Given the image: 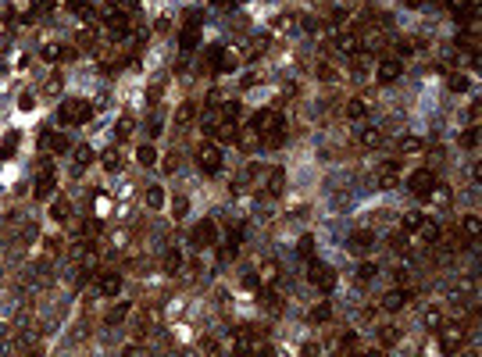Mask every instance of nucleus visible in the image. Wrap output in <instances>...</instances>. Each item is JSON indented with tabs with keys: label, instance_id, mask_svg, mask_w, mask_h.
Masks as SVG:
<instances>
[{
	"label": "nucleus",
	"instance_id": "obj_12",
	"mask_svg": "<svg viewBox=\"0 0 482 357\" xmlns=\"http://www.w3.org/2000/svg\"><path fill=\"white\" fill-rule=\"evenodd\" d=\"M372 243H375V232H372V229H357V232L350 236V250H357V254L372 250Z\"/></svg>",
	"mask_w": 482,
	"mask_h": 357
},
{
	"label": "nucleus",
	"instance_id": "obj_5",
	"mask_svg": "<svg viewBox=\"0 0 482 357\" xmlns=\"http://www.w3.org/2000/svg\"><path fill=\"white\" fill-rule=\"evenodd\" d=\"M104 29H107L111 40H125V36H129V18H125V11H107V14H104Z\"/></svg>",
	"mask_w": 482,
	"mask_h": 357
},
{
	"label": "nucleus",
	"instance_id": "obj_23",
	"mask_svg": "<svg viewBox=\"0 0 482 357\" xmlns=\"http://www.w3.org/2000/svg\"><path fill=\"white\" fill-rule=\"evenodd\" d=\"M447 86H450L454 93H468V89H472V82H468V75H461V71H454V75L447 79Z\"/></svg>",
	"mask_w": 482,
	"mask_h": 357
},
{
	"label": "nucleus",
	"instance_id": "obj_42",
	"mask_svg": "<svg viewBox=\"0 0 482 357\" xmlns=\"http://www.w3.org/2000/svg\"><path fill=\"white\" fill-rule=\"evenodd\" d=\"M125 314H129V304H118V307H114V311L107 314V325H118V322H122Z\"/></svg>",
	"mask_w": 482,
	"mask_h": 357
},
{
	"label": "nucleus",
	"instance_id": "obj_21",
	"mask_svg": "<svg viewBox=\"0 0 482 357\" xmlns=\"http://www.w3.org/2000/svg\"><path fill=\"white\" fill-rule=\"evenodd\" d=\"M397 182H400V179H397V161H390V164L382 168V175H379V186H382V190H393Z\"/></svg>",
	"mask_w": 482,
	"mask_h": 357
},
{
	"label": "nucleus",
	"instance_id": "obj_3",
	"mask_svg": "<svg viewBox=\"0 0 482 357\" xmlns=\"http://www.w3.org/2000/svg\"><path fill=\"white\" fill-rule=\"evenodd\" d=\"M197 164H200L204 175H218V172H222V150H218L215 143H200V150H197Z\"/></svg>",
	"mask_w": 482,
	"mask_h": 357
},
{
	"label": "nucleus",
	"instance_id": "obj_27",
	"mask_svg": "<svg viewBox=\"0 0 482 357\" xmlns=\"http://www.w3.org/2000/svg\"><path fill=\"white\" fill-rule=\"evenodd\" d=\"M222 58H225V47H222V43L207 47V65H211V71H218V65H222Z\"/></svg>",
	"mask_w": 482,
	"mask_h": 357
},
{
	"label": "nucleus",
	"instance_id": "obj_18",
	"mask_svg": "<svg viewBox=\"0 0 482 357\" xmlns=\"http://www.w3.org/2000/svg\"><path fill=\"white\" fill-rule=\"evenodd\" d=\"M418 229H421V239H425V243H439V239H443V229H439L436 221H429V218H425Z\"/></svg>",
	"mask_w": 482,
	"mask_h": 357
},
{
	"label": "nucleus",
	"instance_id": "obj_24",
	"mask_svg": "<svg viewBox=\"0 0 482 357\" xmlns=\"http://www.w3.org/2000/svg\"><path fill=\"white\" fill-rule=\"evenodd\" d=\"M136 161H140V164H143V168H150V164H154V161H158V150H154V146H150V143H143V146H140V150H136Z\"/></svg>",
	"mask_w": 482,
	"mask_h": 357
},
{
	"label": "nucleus",
	"instance_id": "obj_31",
	"mask_svg": "<svg viewBox=\"0 0 482 357\" xmlns=\"http://www.w3.org/2000/svg\"><path fill=\"white\" fill-rule=\"evenodd\" d=\"M361 143H364V146H382V133H379V129H364V133H361Z\"/></svg>",
	"mask_w": 482,
	"mask_h": 357
},
{
	"label": "nucleus",
	"instance_id": "obj_57",
	"mask_svg": "<svg viewBox=\"0 0 482 357\" xmlns=\"http://www.w3.org/2000/svg\"><path fill=\"white\" fill-rule=\"evenodd\" d=\"M403 4H407V7H421V0H403Z\"/></svg>",
	"mask_w": 482,
	"mask_h": 357
},
{
	"label": "nucleus",
	"instance_id": "obj_22",
	"mask_svg": "<svg viewBox=\"0 0 482 357\" xmlns=\"http://www.w3.org/2000/svg\"><path fill=\"white\" fill-rule=\"evenodd\" d=\"M132 129H136V122H132L129 115H122V118H118V125H114V140H129V136H132Z\"/></svg>",
	"mask_w": 482,
	"mask_h": 357
},
{
	"label": "nucleus",
	"instance_id": "obj_44",
	"mask_svg": "<svg viewBox=\"0 0 482 357\" xmlns=\"http://www.w3.org/2000/svg\"><path fill=\"white\" fill-rule=\"evenodd\" d=\"M171 211H175V218H186V214H189V200H186V197H175Z\"/></svg>",
	"mask_w": 482,
	"mask_h": 357
},
{
	"label": "nucleus",
	"instance_id": "obj_28",
	"mask_svg": "<svg viewBox=\"0 0 482 357\" xmlns=\"http://www.w3.org/2000/svg\"><path fill=\"white\" fill-rule=\"evenodd\" d=\"M222 122H240V100H225V107H222Z\"/></svg>",
	"mask_w": 482,
	"mask_h": 357
},
{
	"label": "nucleus",
	"instance_id": "obj_14",
	"mask_svg": "<svg viewBox=\"0 0 482 357\" xmlns=\"http://www.w3.org/2000/svg\"><path fill=\"white\" fill-rule=\"evenodd\" d=\"M454 18H457V25H465V29H468V25H475V18H479V4L472 0V4L457 7V11H454Z\"/></svg>",
	"mask_w": 482,
	"mask_h": 357
},
{
	"label": "nucleus",
	"instance_id": "obj_33",
	"mask_svg": "<svg viewBox=\"0 0 482 357\" xmlns=\"http://www.w3.org/2000/svg\"><path fill=\"white\" fill-rule=\"evenodd\" d=\"M297 254H300V257H307V261H311V254H315V236H304V239H300V243H297Z\"/></svg>",
	"mask_w": 482,
	"mask_h": 357
},
{
	"label": "nucleus",
	"instance_id": "obj_56",
	"mask_svg": "<svg viewBox=\"0 0 482 357\" xmlns=\"http://www.w3.org/2000/svg\"><path fill=\"white\" fill-rule=\"evenodd\" d=\"M50 7V0H36V11H47Z\"/></svg>",
	"mask_w": 482,
	"mask_h": 357
},
{
	"label": "nucleus",
	"instance_id": "obj_45",
	"mask_svg": "<svg viewBox=\"0 0 482 357\" xmlns=\"http://www.w3.org/2000/svg\"><path fill=\"white\" fill-rule=\"evenodd\" d=\"M272 193H282V168H272V182H268Z\"/></svg>",
	"mask_w": 482,
	"mask_h": 357
},
{
	"label": "nucleus",
	"instance_id": "obj_15",
	"mask_svg": "<svg viewBox=\"0 0 482 357\" xmlns=\"http://www.w3.org/2000/svg\"><path fill=\"white\" fill-rule=\"evenodd\" d=\"M272 122H275V111H268V107H264V111H257V115L250 118V129L261 136V133H268V129H272Z\"/></svg>",
	"mask_w": 482,
	"mask_h": 357
},
{
	"label": "nucleus",
	"instance_id": "obj_19",
	"mask_svg": "<svg viewBox=\"0 0 482 357\" xmlns=\"http://www.w3.org/2000/svg\"><path fill=\"white\" fill-rule=\"evenodd\" d=\"M43 146H47V150H57V154H65V150H68V140H65L61 133H50V129H47V133H43Z\"/></svg>",
	"mask_w": 482,
	"mask_h": 357
},
{
	"label": "nucleus",
	"instance_id": "obj_38",
	"mask_svg": "<svg viewBox=\"0 0 482 357\" xmlns=\"http://www.w3.org/2000/svg\"><path fill=\"white\" fill-rule=\"evenodd\" d=\"M93 157H97V154H93V146H79V150H75V164H79V168H86Z\"/></svg>",
	"mask_w": 482,
	"mask_h": 357
},
{
	"label": "nucleus",
	"instance_id": "obj_6",
	"mask_svg": "<svg viewBox=\"0 0 482 357\" xmlns=\"http://www.w3.org/2000/svg\"><path fill=\"white\" fill-rule=\"evenodd\" d=\"M400 71H403L400 58H382V61H379V68H375V79H379L382 86H390V82H397V79H400Z\"/></svg>",
	"mask_w": 482,
	"mask_h": 357
},
{
	"label": "nucleus",
	"instance_id": "obj_20",
	"mask_svg": "<svg viewBox=\"0 0 482 357\" xmlns=\"http://www.w3.org/2000/svg\"><path fill=\"white\" fill-rule=\"evenodd\" d=\"M364 115H368V104H364L361 97H354V100L346 104V118H350V122H361Z\"/></svg>",
	"mask_w": 482,
	"mask_h": 357
},
{
	"label": "nucleus",
	"instance_id": "obj_58",
	"mask_svg": "<svg viewBox=\"0 0 482 357\" xmlns=\"http://www.w3.org/2000/svg\"><path fill=\"white\" fill-rule=\"evenodd\" d=\"M122 4H125V7H136V4H140V0H122Z\"/></svg>",
	"mask_w": 482,
	"mask_h": 357
},
{
	"label": "nucleus",
	"instance_id": "obj_17",
	"mask_svg": "<svg viewBox=\"0 0 482 357\" xmlns=\"http://www.w3.org/2000/svg\"><path fill=\"white\" fill-rule=\"evenodd\" d=\"M54 186H57L54 182V172H43V179L36 182V200H50L54 197Z\"/></svg>",
	"mask_w": 482,
	"mask_h": 357
},
{
	"label": "nucleus",
	"instance_id": "obj_35",
	"mask_svg": "<svg viewBox=\"0 0 482 357\" xmlns=\"http://www.w3.org/2000/svg\"><path fill=\"white\" fill-rule=\"evenodd\" d=\"M425 221V214L421 211H411V214H403V232H411V229H418Z\"/></svg>",
	"mask_w": 482,
	"mask_h": 357
},
{
	"label": "nucleus",
	"instance_id": "obj_52",
	"mask_svg": "<svg viewBox=\"0 0 482 357\" xmlns=\"http://www.w3.org/2000/svg\"><path fill=\"white\" fill-rule=\"evenodd\" d=\"M32 104H36V100H32V93H22V97H18V107H22V111H29Z\"/></svg>",
	"mask_w": 482,
	"mask_h": 357
},
{
	"label": "nucleus",
	"instance_id": "obj_36",
	"mask_svg": "<svg viewBox=\"0 0 482 357\" xmlns=\"http://www.w3.org/2000/svg\"><path fill=\"white\" fill-rule=\"evenodd\" d=\"M461 146H468V150H475V146H479V129H475V125H472V129H465Z\"/></svg>",
	"mask_w": 482,
	"mask_h": 357
},
{
	"label": "nucleus",
	"instance_id": "obj_51",
	"mask_svg": "<svg viewBox=\"0 0 482 357\" xmlns=\"http://www.w3.org/2000/svg\"><path fill=\"white\" fill-rule=\"evenodd\" d=\"M200 18H204V14H200V11H197V7H189V11H186V25H197V22H200Z\"/></svg>",
	"mask_w": 482,
	"mask_h": 357
},
{
	"label": "nucleus",
	"instance_id": "obj_11",
	"mask_svg": "<svg viewBox=\"0 0 482 357\" xmlns=\"http://www.w3.org/2000/svg\"><path fill=\"white\" fill-rule=\"evenodd\" d=\"M179 47H182V54H193V50L200 47V29H197V25H186V29L179 32Z\"/></svg>",
	"mask_w": 482,
	"mask_h": 357
},
{
	"label": "nucleus",
	"instance_id": "obj_59",
	"mask_svg": "<svg viewBox=\"0 0 482 357\" xmlns=\"http://www.w3.org/2000/svg\"><path fill=\"white\" fill-rule=\"evenodd\" d=\"M215 4H222V7H229V4H236V0H215Z\"/></svg>",
	"mask_w": 482,
	"mask_h": 357
},
{
	"label": "nucleus",
	"instance_id": "obj_26",
	"mask_svg": "<svg viewBox=\"0 0 482 357\" xmlns=\"http://www.w3.org/2000/svg\"><path fill=\"white\" fill-rule=\"evenodd\" d=\"M375 275H379V265H375V261H361V265H357V279H361V283H368V279H375Z\"/></svg>",
	"mask_w": 482,
	"mask_h": 357
},
{
	"label": "nucleus",
	"instance_id": "obj_30",
	"mask_svg": "<svg viewBox=\"0 0 482 357\" xmlns=\"http://www.w3.org/2000/svg\"><path fill=\"white\" fill-rule=\"evenodd\" d=\"M475 236H479V218H475V214H468V218H465V239H468V243H475Z\"/></svg>",
	"mask_w": 482,
	"mask_h": 357
},
{
	"label": "nucleus",
	"instance_id": "obj_13",
	"mask_svg": "<svg viewBox=\"0 0 482 357\" xmlns=\"http://www.w3.org/2000/svg\"><path fill=\"white\" fill-rule=\"evenodd\" d=\"M100 293H104V296H118V293H122V275L104 272V275H100Z\"/></svg>",
	"mask_w": 482,
	"mask_h": 357
},
{
	"label": "nucleus",
	"instance_id": "obj_48",
	"mask_svg": "<svg viewBox=\"0 0 482 357\" xmlns=\"http://www.w3.org/2000/svg\"><path fill=\"white\" fill-rule=\"evenodd\" d=\"M425 325H429V329H439V325H443L439 311H429V314H425Z\"/></svg>",
	"mask_w": 482,
	"mask_h": 357
},
{
	"label": "nucleus",
	"instance_id": "obj_47",
	"mask_svg": "<svg viewBox=\"0 0 482 357\" xmlns=\"http://www.w3.org/2000/svg\"><path fill=\"white\" fill-rule=\"evenodd\" d=\"M390 243H393V247H397V250H403V247H407V232H393V236H390Z\"/></svg>",
	"mask_w": 482,
	"mask_h": 357
},
{
	"label": "nucleus",
	"instance_id": "obj_29",
	"mask_svg": "<svg viewBox=\"0 0 482 357\" xmlns=\"http://www.w3.org/2000/svg\"><path fill=\"white\" fill-rule=\"evenodd\" d=\"M68 11H72V14H79V18H89L93 4H89V0H68Z\"/></svg>",
	"mask_w": 482,
	"mask_h": 357
},
{
	"label": "nucleus",
	"instance_id": "obj_1",
	"mask_svg": "<svg viewBox=\"0 0 482 357\" xmlns=\"http://www.w3.org/2000/svg\"><path fill=\"white\" fill-rule=\"evenodd\" d=\"M93 118V104L89 100H65L57 107V122L61 125H75V122H89Z\"/></svg>",
	"mask_w": 482,
	"mask_h": 357
},
{
	"label": "nucleus",
	"instance_id": "obj_16",
	"mask_svg": "<svg viewBox=\"0 0 482 357\" xmlns=\"http://www.w3.org/2000/svg\"><path fill=\"white\" fill-rule=\"evenodd\" d=\"M336 43H339L343 54H361V40H357V32H339Z\"/></svg>",
	"mask_w": 482,
	"mask_h": 357
},
{
	"label": "nucleus",
	"instance_id": "obj_4",
	"mask_svg": "<svg viewBox=\"0 0 482 357\" xmlns=\"http://www.w3.org/2000/svg\"><path fill=\"white\" fill-rule=\"evenodd\" d=\"M407 190H411L414 197H429V193L436 190V172H432V168H418V172H411Z\"/></svg>",
	"mask_w": 482,
	"mask_h": 357
},
{
	"label": "nucleus",
	"instance_id": "obj_37",
	"mask_svg": "<svg viewBox=\"0 0 482 357\" xmlns=\"http://www.w3.org/2000/svg\"><path fill=\"white\" fill-rule=\"evenodd\" d=\"M329 314H332V307H329V304H318V307H311L307 318H311V322H329Z\"/></svg>",
	"mask_w": 482,
	"mask_h": 357
},
{
	"label": "nucleus",
	"instance_id": "obj_7",
	"mask_svg": "<svg viewBox=\"0 0 482 357\" xmlns=\"http://www.w3.org/2000/svg\"><path fill=\"white\" fill-rule=\"evenodd\" d=\"M457 47H461V50H468V58H472V65H479V32H475L472 25L457 32Z\"/></svg>",
	"mask_w": 482,
	"mask_h": 357
},
{
	"label": "nucleus",
	"instance_id": "obj_40",
	"mask_svg": "<svg viewBox=\"0 0 482 357\" xmlns=\"http://www.w3.org/2000/svg\"><path fill=\"white\" fill-rule=\"evenodd\" d=\"M193 111H197L193 104H182V107H179V115H175V122H179V125H186V122H193Z\"/></svg>",
	"mask_w": 482,
	"mask_h": 357
},
{
	"label": "nucleus",
	"instance_id": "obj_43",
	"mask_svg": "<svg viewBox=\"0 0 482 357\" xmlns=\"http://www.w3.org/2000/svg\"><path fill=\"white\" fill-rule=\"evenodd\" d=\"M379 340H382V343H386V347H393V343H397V340H400V332H397V329H393V325H386V329H382V332H379Z\"/></svg>",
	"mask_w": 482,
	"mask_h": 357
},
{
	"label": "nucleus",
	"instance_id": "obj_9",
	"mask_svg": "<svg viewBox=\"0 0 482 357\" xmlns=\"http://www.w3.org/2000/svg\"><path fill=\"white\" fill-rule=\"evenodd\" d=\"M264 136V146H272V150H279L282 143H286V118L282 115H275V122H272V129L268 133H261Z\"/></svg>",
	"mask_w": 482,
	"mask_h": 357
},
{
	"label": "nucleus",
	"instance_id": "obj_39",
	"mask_svg": "<svg viewBox=\"0 0 482 357\" xmlns=\"http://www.w3.org/2000/svg\"><path fill=\"white\" fill-rule=\"evenodd\" d=\"M40 58H43V61H61V47H54V43H47V47L40 50Z\"/></svg>",
	"mask_w": 482,
	"mask_h": 357
},
{
	"label": "nucleus",
	"instance_id": "obj_41",
	"mask_svg": "<svg viewBox=\"0 0 482 357\" xmlns=\"http://www.w3.org/2000/svg\"><path fill=\"white\" fill-rule=\"evenodd\" d=\"M118 164H122V161H118V150L111 146V150L104 154V168H107V172H118Z\"/></svg>",
	"mask_w": 482,
	"mask_h": 357
},
{
	"label": "nucleus",
	"instance_id": "obj_49",
	"mask_svg": "<svg viewBox=\"0 0 482 357\" xmlns=\"http://www.w3.org/2000/svg\"><path fill=\"white\" fill-rule=\"evenodd\" d=\"M236 68V58H233V54H225V58H222V65H218V75H222V71H233Z\"/></svg>",
	"mask_w": 482,
	"mask_h": 357
},
{
	"label": "nucleus",
	"instance_id": "obj_53",
	"mask_svg": "<svg viewBox=\"0 0 482 357\" xmlns=\"http://www.w3.org/2000/svg\"><path fill=\"white\" fill-rule=\"evenodd\" d=\"M79 54H75V47H61V61H75Z\"/></svg>",
	"mask_w": 482,
	"mask_h": 357
},
{
	"label": "nucleus",
	"instance_id": "obj_2",
	"mask_svg": "<svg viewBox=\"0 0 482 357\" xmlns=\"http://www.w3.org/2000/svg\"><path fill=\"white\" fill-rule=\"evenodd\" d=\"M307 279H311V286H318L321 293H332V289H336V272H332L325 261H315V257H311V265H307Z\"/></svg>",
	"mask_w": 482,
	"mask_h": 357
},
{
	"label": "nucleus",
	"instance_id": "obj_34",
	"mask_svg": "<svg viewBox=\"0 0 482 357\" xmlns=\"http://www.w3.org/2000/svg\"><path fill=\"white\" fill-rule=\"evenodd\" d=\"M179 265H182V254L179 250H168L164 254V272H179Z\"/></svg>",
	"mask_w": 482,
	"mask_h": 357
},
{
	"label": "nucleus",
	"instance_id": "obj_8",
	"mask_svg": "<svg viewBox=\"0 0 482 357\" xmlns=\"http://www.w3.org/2000/svg\"><path fill=\"white\" fill-rule=\"evenodd\" d=\"M189 239H193V247H211V243L218 239V229H215V221H211V218H204V221L193 229V236H189Z\"/></svg>",
	"mask_w": 482,
	"mask_h": 357
},
{
	"label": "nucleus",
	"instance_id": "obj_55",
	"mask_svg": "<svg viewBox=\"0 0 482 357\" xmlns=\"http://www.w3.org/2000/svg\"><path fill=\"white\" fill-rule=\"evenodd\" d=\"M447 4H450V7L457 11V7H465V4H472V0H447Z\"/></svg>",
	"mask_w": 482,
	"mask_h": 357
},
{
	"label": "nucleus",
	"instance_id": "obj_50",
	"mask_svg": "<svg viewBox=\"0 0 482 357\" xmlns=\"http://www.w3.org/2000/svg\"><path fill=\"white\" fill-rule=\"evenodd\" d=\"M243 286H246V289H257V286H261V279H257L254 272H246V275H243Z\"/></svg>",
	"mask_w": 482,
	"mask_h": 357
},
{
	"label": "nucleus",
	"instance_id": "obj_10",
	"mask_svg": "<svg viewBox=\"0 0 482 357\" xmlns=\"http://www.w3.org/2000/svg\"><path fill=\"white\" fill-rule=\"evenodd\" d=\"M407 300H411V289H390V293L382 296V307H386L390 314H397V311H400Z\"/></svg>",
	"mask_w": 482,
	"mask_h": 357
},
{
	"label": "nucleus",
	"instance_id": "obj_25",
	"mask_svg": "<svg viewBox=\"0 0 482 357\" xmlns=\"http://www.w3.org/2000/svg\"><path fill=\"white\" fill-rule=\"evenodd\" d=\"M68 214H72V204H68V200L57 197V204H50V218H54V221H65Z\"/></svg>",
	"mask_w": 482,
	"mask_h": 357
},
{
	"label": "nucleus",
	"instance_id": "obj_32",
	"mask_svg": "<svg viewBox=\"0 0 482 357\" xmlns=\"http://www.w3.org/2000/svg\"><path fill=\"white\" fill-rule=\"evenodd\" d=\"M161 204H164V190H161V186H150V190H147V208H161Z\"/></svg>",
	"mask_w": 482,
	"mask_h": 357
},
{
	"label": "nucleus",
	"instance_id": "obj_46",
	"mask_svg": "<svg viewBox=\"0 0 482 357\" xmlns=\"http://www.w3.org/2000/svg\"><path fill=\"white\" fill-rule=\"evenodd\" d=\"M354 343H357V332H343L339 336V350H354Z\"/></svg>",
	"mask_w": 482,
	"mask_h": 357
},
{
	"label": "nucleus",
	"instance_id": "obj_54",
	"mask_svg": "<svg viewBox=\"0 0 482 357\" xmlns=\"http://www.w3.org/2000/svg\"><path fill=\"white\" fill-rule=\"evenodd\" d=\"M418 146H421L418 136H407V140H403V150H418Z\"/></svg>",
	"mask_w": 482,
	"mask_h": 357
}]
</instances>
